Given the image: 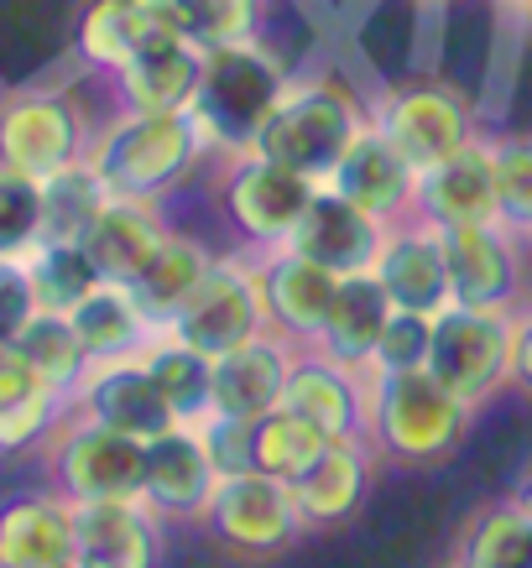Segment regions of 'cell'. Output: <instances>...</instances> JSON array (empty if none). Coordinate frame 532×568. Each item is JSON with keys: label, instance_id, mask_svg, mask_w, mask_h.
<instances>
[{"label": "cell", "instance_id": "10", "mask_svg": "<svg viewBox=\"0 0 532 568\" xmlns=\"http://www.w3.org/2000/svg\"><path fill=\"white\" fill-rule=\"evenodd\" d=\"M204 527L214 542H224L241 558H277V552H288L298 537L309 532L292 485L272 480L261 469L220 480V490H214V500L204 511Z\"/></svg>", "mask_w": 532, "mask_h": 568}, {"label": "cell", "instance_id": "52", "mask_svg": "<svg viewBox=\"0 0 532 568\" xmlns=\"http://www.w3.org/2000/svg\"><path fill=\"white\" fill-rule=\"evenodd\" d=\"M449 568H454V564H449Z\"/></svg>", "mask_w": 532, "mask_h": 568}, {"label": "cell", "instance_id": "25", "mask_svg": "<svg viewBox=\"0 0 532 568\" xmlns=\"http://www.w3.org/2000/svg\"><path fill=\"white\" fill-rule=\"evenodd\" d=\"M392 313H397V303L387 297L377 272L340 276V293L329 303V318H324V328H319L313 349H324L329 361H340V365L371 371V355H377L381 334L392 324Z\"/></svg>", "mask_w": 532, "mask_h": 568}, {"label": "cell", "instance_id": "26", "mask_svg": "<svg viewBox=\"0 0 532 568\" xmlns=\"http://www.w3.org/2000/svg\"><path fill=\"white\" fill-rule=\"evenodd\" d=\"M172 224L162 220V209L157 204H137V199H110L104 214L94 220V230L84 235V251L89 261L100 266L104 282H121L131 287L141 272H147V261L162 251Z\"/></svg>", "mask_w": 532, "mask_h": 568}, {"label": "cell", "instance_id": "20", "mask_svg": "<svg viewBox=\"0 0 532 568\" xmlns=\"http://www.w3.org/2000/svg\"><path fill=\"white\" fill-rule=\"evenodd\" d=\"M387 230H392V224L371 220L365 209H355L334 189H319L309 214H303L298 230L288 235V251L319 261V266H329L334 276H355V272H371V266H377Z\"/></svg>", "mask_w": 532, "mask_h": 568}, {"label": "cell", "instance_id": "50", "mask_svg": "<svg viewBox=\"0 0 532 568\" xmlns=\"http://www.w3.org/2000/svg\"><path fill=\"white\" fill-rule=\"evenodd\" d=\"M429 6H439V0H429Z\"/></svg>", "mask_w": 532, "mask_h": 568}, {"label": "cell", "instance_id": "36", "mask_svg": "<svg viewBox=\"0 0 532 568\" xmlns=\"http://www.w3.org/2000/svg\"><path fill=\"white\" fill-rule=\"evenodd\" d=\"M27 272H32L37 308H52V313H73L104 282L84 245H69V241H37L27 251Z\"/></svg>", "mask_w": 532, "mask_h": 568}, {"label": "cell", "instance_id": "23", "mask_svg": "<svg viewBox=\"0 0 532 568\" xmlns=\"http://www.w3.org/2000/svg\"><path fill=\"white\" fill-rule=\"evenodd\" d=\"M204 79V48H193L189 37H157L131 52L121 73H110V84L121 94V110H152V115H178L193 110Z\"/></svg>", "mask_w": 532, "mask_h": 568}, {"label": "cell", "instance_id": "24", "mask_svg": "<svg viewBox=\"0 0 532 568\" xmlns=\"http://www.w3.org/2000/svg\"><path fill=\"white\" fill-rule=\"evenodd\" d=\"M73 500L63 490H27L0 500V568H69Z\"/></svg>", "mask_w": 532, "mask_h": 568}, {"label": "cell", "instance_id": "35", "mask_svg": "<svg viewBox=\"0 0 532 568\" xmlns=\"http://www.w3.org/2000/svg\"><path fill=\"white\" fill-rule=\"evenodd\" d=\"M17 345H21V355L32 361L37 376L63 396H73V386H79L84 371L94 365L84 339H79V328H73V318L69 313H52V308H37L32 318H27V328L17 334Z\"/></svg>", "mask_w": 532, "mask_h": 568}, {"label": "cell", "instance_id": "5", "mask_svg": "<svg viewBox=\"0 0 532 568\" xmlns=\"http://www.w3.org/2000/svg\"><path fill=\"white\" fill-rule=\"evenodd\" d=\"M371 121L387 131L397 152L408 156L418 173H429L454 152H464L470 141H481V115L454 84L418 73L402 84H381L371 100Z\"/></svg>", "mask_w": 532, "mask_h": 568}, {"label": "cell", "instance_id": "1", "mask_svg": "<svg viewBox=\"0 0 532 568\" xmlns=\"http://www.w3.org/2000/svg\"><path fill=\"white\" fill-rule=\"evenodd\" d=\"M288 84H292L288 58L267 37L204 48V79H199V94H193L189 115L209 152H220L224 162L257 152L261 131L277 115Z\"/></svg>", "mask_w": 532, "mask_h": 568}, {"label": "cell", "instance_id": "46", "mask_svg": "<svg viewBox=\"0 0 532 568\" xmlns=\"http://www.w3.org/2000/svg\"><path fill=\"white\" fill-rule=\"evenodd\" d=\"M496 11H506V17H522L528 21V11H532V0H491Z\"/></svg>", "mask_w": 532, "mask_h": 568}, {"label": "cell", "instance_id": "19", "mask_svg": "<svg viewBox=\"0 0 532 568\" xmlns=\"http://www.w3.org/2000/svg\"><path fill=\"white\" fill-rule=\"evenodd\" d=\"M412 220L433 224V230H460V224H496V152L491 141H470L464 152L449 162L418 173V204Z\"/></svg>", "mask_w": 532, "mask_h": 568}, {"label": "cell", "instance_id": "33", "mask_svg": "<svg viewBox=\"0 0 532 568\" xmlns=\"http://www.w3.org/2000/svg\"><path fill=\"white\" fill-rule=\"evenodd\" d=\"M251 438H257V469L282 485H298L324 459V448L334 444L319 423H309V417L292 413V407H272V413L251 428Z\"/></svg>", "mask_w": 532, "mask_h": 568}, {"label": "cell", "instance_id": "15", "mask_svg": "<svg viewBox=\"0 0 532 568\" xmlns=\"http://www.w3.org/2000/svg\"><path fill=\"white\" fill-rule=\"evenodd\" d=\"M282 407L303 413L329 438H365V413H371V371L329 361L324 349L298 345L288 365V392Z\"/></svg>", "mask_w": 532, "mask_h": 568}, {"label": "cell", "instance_id": "41", "mask_svg": "<svg viewBox=\"0 0 532 568\" xmlns=\"http://www.w3.org/2000/svg\"><path fill=\"white\" fill-rule=\"evenodd\" d=\"M433 349V313L397 308L387 334H381L377 355H371V376H397V371H429Z\"/></svg>", "mask_w": 532, "mask_h": 568}, {"label": "cell", "instance_id": "11", "mask_svg": "<svg viewBox=\"0 0 532 568\" xmlns=\"http://www.w3.org/2000/svg\"><path fill=\"white\" fill-rule=\"evenodd\" d=\"M444 235L449 261V297L460 308H506L516 313L528 297V261L532 245L506 224H460V230H439Z\"/></svg>", "mask_w": 532, "mask_h": 568}, {"label": "cell", "instance_id": "29", "mask_svg": "<svg viewBox=\"0 0 532 568\" xmlns=\"http://www.w3.org/2000/svg\"><path fill=\"white\" fill-rule=\"evenodd\" d=\"M69 318H73V328H79V339H84L89 361H126V355H141V345L157 334V324L147 318L137 293L121 287V282H100Z\"/></svg>", "mask_w": 532, "mask_h": 568}, {"label": "cell", "instance_id": "38", "mask_svg": "<svg viewBox=\"0 0 532 568\" xmlns=\"http://www.w3.org/2000/svg\"><path fill=\"white\" fill-rule=\"evenodd\" d=\"M496 209L501 224L532 235V136H496Z\"/></svg>", "mask_w": 532, "mask_h": 568}, {"label": "cell", "instance_id": "45", "mask_svg": "<svg viewBox=\"0 0 532 568\" xmlns=\"http://www.w3.org/2000/svg\"><path fill=\"white\" fill-rule=\"evenodd\" d=\"M512 386L532 396V303L512 313Z\"/></svg>", "mask_w": 532, "mask_h": 568}, {"label": "cell", "instance_id": "37", "mask_svg": "<svg viewBox=\"0 0 532 568\" xmlns=\"http://www.w3.org/2000/svg\"><path fill=\"white\" fill-rule=\"evenodd\" d=\"M172 11L193 48H224V42L261 37L267 0H172Z\"/></svg>", "mask_w": 532, "mask_h": 568}, {"label": "cell", "instance_id": "31", "mask_svg": "<svg viewBox=\"0 0 532 568\" xmlns=\"http://www.w3.org/2000/svg\"><path fill=\"white\" fill-rule=\"evenodd\" d=\"M141 42H152L141 0H89L84 11H79L73 52H79V63H84V69L121 73Z\"/></svg>", "mask_w": 532, "mask_h": 568}, {"label": "cell", "instance_id": "34", "mask_svg": "<svg viewBox=\"0 0 532 568\" xmlns=\"http://www.w3.org/2000/svg\"><path fill=\"white\" fill-rule=\"evenodd\" d=\"M104 204H110V189H104L100 173L89 168V156L73 162V168H63L58 178L42 183V241L84 245V235L94 230Z\"/></svg>", "mask_w": 532, "mask_h": 568}, {"label": "cell", "instance_id": "3", "mask_svg": "<svg viewBox=\"0 0 532 568\" xmlns=\"http://www.w3.org/2000/svg\"><path fill=\"white\" fill-rule=\"evenodd\" d=\"M365 121H371V100H361L340 73H292L257 152L324 189L334 162L350 152V141L365 131Z\"/></svg>", "mask_w": 532, "mask_h": 568}, {"label": "cell", "instance_id": "27", "mask_svg": "<svg viewBox=\"0 0 532 568\" xmlns=\"http://www.w3.org/2000/svg\"><path fill=\"white\" fill-rule=\"evenodd\" d=\"M371 490V444L365 438H334L324 448V459L292 485L298 511L309 527H340L365 506Z\"/></svg>", "mask_w": 532, "mask_h": 568}, {"label": "cell", "instance_id": "14", "mask_svg": "<svg viewBox=\"0 0 532 568\" xmlns=\"http://www.w3.org/2000/svg\"><path fill=\"white\" fill-rule=\"evenodd\" d=\"M324 189H334L340 199L365 209L371 220L402 224L412 220V204H418V168L387 141V131L377 121H365V131L350 141V152L334 162Z\"/></svg>", "mask_w": 532, "mask_h": 568}, {"label": "cell", "instance_id": "42", "mask_svg": "<svg viewBox=\"0 0 532 568\" xmlns=\"http://www.w3.org/2000/svg\"><path fill=\"white\" fill-rule=\"evenodd\" d=\"M251 428H257V423H235V417H214V413L199 423L209 459H214V469H220L224 480L257 469V438H251Z\"/></svg>", "mask_w": 532, "mask_h": 568}, {"label": "cell", "instance_id": "39", "mask_svg": "<svg viewBox=\"0 0 532 568\" xmlns=\"http://www.w3.org/2000/svg\"><path fill=\"white\" fill-rule=\"evenodd\" d=\"M42 241V183L0 162V251L27 256Z\"/></svg>", "mask_w": 532, "mask_h": 568}, {"label": "cell", "instance_id": "12", "mask_svg": "<svg viewBox=\"0 0 532 568\" xmlns=\"http://www.w3.org/2000/svg\"><path fill=\"white\" fill-rule=\"evenodd\" d=\"M267 303H261V276H257V256H220L214 272L204 276V287L178 308V318L168 324V334H178L183 345L204 349L209 361L224 349L245 345L267 334Z\"/></svg>", "mask_w": 532, "mask_h": 568}, {"label": "cell", "instance_id": "40", "mask_svg": "<svg viewBox=\"0 0 532 568\" xmlns=\"http://www.w3.org/2000/svg\"><path fill=\"white\" fill-rule=\"evenodd\" d=\"M69 417V396L63 392H37L21 407L0 413V454H27V448H48V438L58 433V423Z\"/></svg>", "mask_w": 532, "mask_h": 568}, {"label": "cell", "instance_id": "28", "mask_svg": "<svg viewBox=\"0 0 532 568\" xmlns=\"http://www.w3.org/2000/svg\"><path fill=\"white\" fill-rule=\"evenodd\" d=\"M214 261H220V256H214L199 235L168 230L162 251H157V256L147 261V272L131 282V293H137V303L147 308V318H152L157 328H168L172 318H178V308H183V303L204 287V276L214 272Z\"/></svg>", "mask_w": 532, "mask_h": 568}, {"label": "cell", "instance_id": "47", "mask_svg": "<svg viewBox=\"0 0 532 568\" xmlns=\"http://www.w3.org/2000/svg\"><path fill=\"white\" fill-rule=\"evenodd\" d=\"M516 500H522V506L532 511V469H528V480H522V490H516Z\"/></svg>", "mask_w": 532, "mask_h": 568}, {"label": "cell", "instance_id": "9", "mask_svg": "<svg viewBox=\"0 0 532 568\" xmlns=\"http://www.w3.org/2000/svg\"><path fill=\"white\" fill-rule=\"evenodd\" d=\"M313 193H319L313 178L292 173L272 156H230L220 173V214L251 251H277L309 214Z\"/></svg>", "mask_w": 532, "mask_h": 568}, {"label": "cell", "instance_id": "51", "mask_svg": "<svg viewBox=\"0 0 532 568\" xmlns=\"http://www.w3.org/2000/svg\"><path fill=\"white\" fill-rule=\"evenodd\" d=\"M528 245H532V235H528Z\"/></svg>", "mask_w": 532, "mask_h": 568}, {"label": "cell", "instance_id": "17", "mask_svg": "<svg viewBox=\"0 0 532 568\" xmlns=\"http://www.w3.org/2000/svg\"><path fill=\"white\" fill-rule=\"evenodd\" d=\"M257 276H261V303H267L272 334H282L292 345H313L329 318V303L340 293V276L329 266H319V261L288 251V245L257 251Z\"/></svg>", "mask_w": 532, "mask_h": 568}, {"label": "cell", "instance_id": "4", "mask_svg": "<svg viewBox=\"0 0 532 568\" xmlns=\"http://www.w3.org/2000/svg\"><path fill=\"white\" fill-rule=\"evenodd\" d=\"M470 417H475V407L460 402L433 371L371 376L365 444L387 454L392 465H444L464 444Z\"/></svg>", "mask_w": 532, "mask_h": 568}, {"label": "cell", "instance_id": "32", "mask_svg": "<svg viewBox=\"0 0 532 568\" xmlns=\"http://www.w3.org/2000/svg\"><path fill=\"white\" fill-rule=\"evenodd\" d=\"M454 568H532V511L522 500L481 506L454 542Z\"/></svg>", "mask_w": 532, "mask_h": 568}, {"label": "cell", "instance_id": "18", "mask_svg": "<svg viewBox=\"0 0 532 568\" xmlns=\"http://www.w3.org/2000/svg\"><path fill=\"white\" fill-rule=\"evenodd\" d=\"M73 564L157 568L162 564V517L147 500H79L73 506Z\"/></svg>", "mask_w": 532, "mask_h": 568}, {"label": "cell", "instance_id": "30", "mask_svg": "<svg viewBox=\"0 0 532 568\" xmlns=\"http://www.w3.org/2000/svg\"><path fill=\"white\" fill-rule=\"evenodd\" d=\"M141 365H147L152 381L162 386V396H168V407L178 413V423L199 428V423L214 413V361H209L204 349H193V345H183L178 334L157 328L152 339L141 345Z\"/></svg>", "mask_w": 532, "mask_h": 568}, {"label": "cell", "instance_id": "6", "mask_svg": "<svg viewBox=\"0 0 532 568\" xmlns=\"http://www.w3.org/2000/svg\"><path fill=\"white\" fill-rule=\"evenodd\" d=\"M89 141H94V125L84 121V110L69 89L32 84L0 100V162L37 178V183L84 162Z\"/></svg>", "mask_w": 532, "mask_h": 568}, {"label": "cell", "instance_id": "13", "mask_svg": "<svg viewBox=\"0 0 532 568\" xmlns=\"http://www.w3.org/2000/svg\"><path fill=\"white\" fill-rule=\"evenodd\" d=\"M69 413L94 417V423H104V428H116V433H131L141 444H152L168 428H178V413L168 407V396L152 381V371L141 365V355L94 361L84 371V381L73 386Z\"/></svg>", "mask_w": 532, "mask_h": 568}, {"label": "cell", "instance_id": "7", "mask_svg": "<svg viewBox=\"0 0 532 568\" xmlns=\"http://www.w3.org/2000/svg\"><path fill=\"white\" fill-rule=\"evenodd\" d=\"M52 490L79 500H141L147 485V444L131 433H116L94 417L69 413L48 438Z\"/></svg>", "mask_w": 532, "mask_h": 568}, {"label": "cell", "instance_id": "43", "mask_svg": "<svg viewBox=\"0 0 532 568\" xmlns=\"http://www.w3.org/2000/svg\"><path fill=\"white\" fill-rule=\"evenodd\" d=\"M32 313H37V293H32V272H27V256H11V251H0V339H17Z\"/></svg>", "mask_w": 532, "mask_h": 568}, {"label": "cell", "instance_id": "8", "mask_svg": "<svg viewBox=\"0 0 532 568\" xmlns=\"http://www.w3.org/2000/svg\"><path fill=\"white\" fill-rule=\"evenodd\" d=\"M429 371L449 392L485 407L501 386H512V313L506 308H460L449 303L433 313Z\"/></svg>", "mask_w": 532, "mask_h": 568}, {"label": "cell", "instance_id": "21", "mask_svg": "<svg viewBox=\"0 0 532 568\" xmlns=\"http://www.w3.org/2000/svg\"><path fill=\"white\" fill-rule=\"evenodd\" d=\"M292 355H298V345L272 334V328L235 349H224V355H214V417L261 423L272 407H282Z\"/></svg>", "mask_w": 532, "mask_h": 568}, {"label": "cell", "instance_id": "2", "mask_svg": "<svg viewBox=\"0 0 532 568\" xmlns=\"http://www.w3.org/2000/svg\"><path fill=\"white\" fill-rule=\"evenodd\" d=\"M209 156L199 125L189 110L178 115H152V110H121L104 121L89 141V168L100 173L110 199H137V204H162L183 189L199 162Z\"/></svg>", "mask_w": 532, "mask_h": 568}, {"label": "cell", "instance_id": "48", "mask_svg": "<svg viewBox=\"0 0 532 568\" xmlns=\"http://www.w3.org/2000/svg\"><path fill=\"white\" fill-rule=\"evenodd\" d=\"M528 52H532V11H528Z\"/></svg>", "mask_w": 532, "mask_h": 568}, {"label": "cell", "instance_id": "44", "mask_svg": "<svg viewBox=\"0 0 532 568\" xmlns=\"http://www.w3.org/2000/svg\"><path fill=\"white\" fill-rule=\"evenodd\" d=\"M37 392H48V381L32 371V361L21 355L17 339H0V413H6V407H21V402Z\"/></svg>", "mask_w": 532, "mask_h": 568}, {"label": "cell", "instance_id": "49", "mask_svg": "<svg viewBox=\"0 0 532 568\" xmlns=\"http://www.w3.org/2000/svg\"><path fill=\"white\" fill-rule=\"evenodd\" d=\"M69 568H84V564H69Z\"/></svg>", "mask_w": 532, "mask_h": 568}, {"label": "cell", "instance_id": "16", "mask_svg": "<svg viewBox=\"0 0 532 568\" xmlns=\"http://www.w3.org/2000/svg\"><path fill=\"white\" fill-rule=\"evenodd\" d=\"M220 469L209 459L204 433L178 423L162 438L147 444V485H141V500L152 506L162 521H204L209 500L220 490Z\"/></svg>", "mask_w": 532, "mask_h": 568}, {"label": "cell", "instance_id": "22", "mask_svg": "<svg viewBox=\"0 0 532 568\" xmlns=\"http://www.w3.org/2000/svg\"><path fill=\"white\" fill-rule=\"evenodd\" d=\"M371 272H377V282L387 287V297L408 313H444L449 303H454V297H449L444 235L423 220L392 224Z\"/></svg>", "mask_w": 532, "mask_h": 568}]
</instances>
